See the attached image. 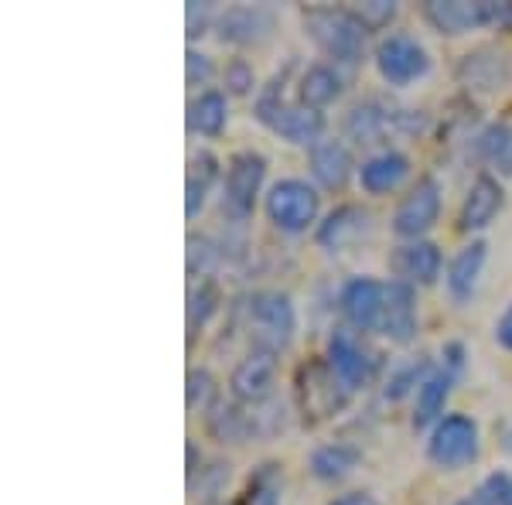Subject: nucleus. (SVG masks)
Returning <instances> with one entry per match:
<instances>
[{"label": "nucleus", "instance_id": "nucleus-42", "mask_svg": "<svg viewBox=\"0 0 512 505\" xmlns=\"http://www.w3.org/2000/svg\"><path fill=\"white\" fill-rule=\"evenodd\" d=\"M332 505H376V499L369 492H349V495H338Z\"/></svg>", "mask_w": 512, "mask_h": 505}, {"label": "nucleus", "instance_id": "nucleus-15", "mask_svg": "<svg viewBox=\"0 0 512 505\" xmlns=\"http://www.w3.org/2000/svg\"><path fill=\"white\" fill-rule=\"evenodd\" d=\"M390 270L396 273V280L410 287H434L444 273L441 246L431 243V239H414V243L396 246L390 256Z\"/></svg>", "mask_w": 512, "mask_h": 505}, {"label": "nucleus", "instance_id": "nucleus-4", "mask_svg": "<svg viewBox=\"0 0 512 505\" xmlns=\"http://www.w3.org/2000/svg\"><path fill=\"white\" fill-rule=\"evenodd\" d=\"M263 181H267V157L260 151H239L229 157L226 175H222V192H219L222 219L233 222V226H243L256 209Z\"/></svg>", "mask_w": 512, "mask_h": 505}, {"label": "nucleus", "instance_id": "nucleus-35", "mask_svg": "<svg viewBox=\"0 0 512 505\" xmlns=\"http://www.w3.org/2000/svg\"><path fill=\"white\" fill-rule=\"evenodd\" d=\"M509 144H512L509 123H489V127L475 137V154L482 157L485 164H499L502 154L509 151Z\"/></svg>", "mask_w": 512, "mask_h": 505}, {"label": "nucleus", "instance_id": "nucleus-14", "mask_svg": "<svg viewBox=\"0 0 512 505\" xmlns=\"http://www.w3.org/2000/svg\"><path fill=\"white\" fill-rule=\"evenodd\" d=\"M383 304H386V284H379L373 277L345 280L342 294H338L342 318L355 331H379V325H383Z\"/></svg>", "mask_w": 512, "mask_h": 505}, {"label": "nucleus", "instance_id": "nucleus-38", "mask_svg": "<svg viewBox=\"0 0 512 505\" xmlns=\"http://www.w3.org/2000/svg\"><path fill=\"white\" fill-rule=\"evenodd\" d=\"M396 11H400V7H396L393 0H369V4H362L355 14H359V21L366 24V31H383V28H390Z\"/></svg>", "mask_w": 512, "mask_h": 505}, {"label": "nucleus", "instance_id": "nucleus-20", "mask_svg": "<svg viewBox=\"0 0 512 505\" xmlns=\"http://www.w3.org/2000/svg\"><path fill=\"white\" fill-rule=\"evenodd\" d=\"M485 260H489V246H485L482 239H472V243L461 246V250L451 256L448 273H444V284H448V294L454 304H468L475 297Z\"/></svg>", "mask_w": 512, "mask_h": 505}, {"label": "nucleus", "instance_id": "nucleus-3", "mask_svg": "<svg viewBox=\"0 0 512 505\" xmlns=\"http://www.w3.org/2000/svg\"><path fill=\"white\" fill-rule=\"evenodd\" d=\"M243 325L256 352H284L297 328L294 301L284 291H256L243 304Z\"/></svg>", "mask_w": 512, "mask_h": 505}, {"label": "nucleus", "instance_id": "nucleus-33", "mask_svg": "<svg viewBox=\"0 0 512 505\" xmlns=\"http://www.w3.org/2000/svg\"><path fill=\"white\" fill-rule=\"evenodd\" d=\"M219 403V393H216V379H212L209 369H192L188 372V386H185V407L188 410H212Z\"/></svg>", "mask_w": 512, "mask_h": 505}, {"label": "nucleus", "instance_id": "nucleus-24", "mask_svg": "<svg viewBox=\"0 0 512 505\" xmlns=\"http://www.w3.org/2000/svg\"><path fill=\"white\" fill-rule=\"evenodd\" d=\"M222 164L219 157L212 151H198L192 154V161H188V175H185V215L188 219H198L205 209V202H209L212 188L222 181Z\"/></svg>", "mask_w": 512, "mask_h": 505}, {"label": "nucleus", "instance_id": "nucleus-1", "mask_svg": "<svg viewBox=\"0 0 512 505\" xmlns=\"http://www.w3.org/2000/svg\"><path fill=\"white\" fill-rule=\"evenodd\" d=\"M294 62L284 72H277L267 86L256 93L253 117L270 130V134L284 137L287 144L297 147H315L318 140H325V117L318 110H308L297 99H287V79H291Z\"/></svg>", "mask_w": 512, "mask_h": 505}, {"label": "nucleus", "instance_id": "nucleus-23", "mask_svg": "<svg viewBox=\"0 0 512 505\" xmlns=\"http://www.w3.org/2000/svg\"><path fill=\"white\" fill-rule=\"evenodd\" d=\"M407 178H410V157L400 151L373 154L369 161H362V168H359V185L366 195H390Z\"/></svg>", "mask_w": 512, "mask_h": 505}, {"label": "nucleus", "instance_id": "nucleus-21", "mask_svg": "<svg viewBox=\"0 0 512 505\" xmlns=\"http://www.w3.org/2000/svg\"><path fill=\"white\" fill-rule=\"evenodd\" d=\"M454 76H458V82L468 93H499V89L506 86L509 72L495 48H475V52L461 55Z\"/></svg>", "mask_w": 512, "mask_h": 505}, {"label": "nucleus", "instance_id": "nucleus-26", "mask_svg": "<svg viewBox=\"0 0 512 505\" xmlns=\"http://www.w3.org/2000/svg\"><path fill=\"white\" fill-rule=\"evenodd\" d=\"M454 386V372L451 369H434L431 376L424 379V386L417 389V403H414V427L424 430L431 424H441L444 420V407H448V396Z\"/></svg>", "mask_w": 512, "mask_h": 505}, {"label": "nucleus", "instance_id": "nucleus-18", "mask_svg": "<svg viewBox=\"0 0 512 505\" xmlns=\"http://www.w3.org/2000/svg\"><path fill=\"white\" fill-rule=\"evenodd\" d=\"M355 175V161L345 140L325 137L311 147V178L318 181L325 192H342Z\"/></svg>", "mask_w": 512, "mask_h": 505}, {"label": "nucleus", "instance_id": "nucleus-8", "mask_svg": "<svg viewBox=\"0 0 512 505\" xmlns=\"http://www.w3.org/2000/svg\"><path fill=\"white\" fill-rule=\"evenodd\" d=\"M376 72L383 76L386 86H414L431 72V55L407 31H393L376 45Z\"/></svg>", "mask_w": 512, "mask_h": 505}, {"label": "nucleus", "instance_id": "nucleus-30", "mask_svg": "<svg viewBox=\"0 0 512 505\" xmlns=\"http://www.w3.org/2000/svg\"><path fill=\"white\" fill-rule=\"evenodd\" d=\"M222 304V291L219 284L212 277L198 280L192 287V294H188V311H185V325H188V342H195V335L202 331L205 325L212 321V314L219 311Z\"/></svg>", "mask_w": 512, "mask_h": 505}, {"label": "nucleus", "instance_id": "nucleus-34", "mask_svg": "<svg viewBox=\"0 0 512 505\" xmlns=\"http://www.w3.org/2000/svg\"><path fill=\"white\" fill-rule=\"evenodd\" d=\"M506 502H512V478L506 471H495V475L485 478L475 492H468L465 499L454 505H506Z\"/></svg>", "mask_w": 512, "mask_h": 505}, {"label": "nucleus", "instance_id": "nucleus-29", "mask_svg": "<svg viewBox=\"0 0 512 505\" xmlns=\"http://www.w3.org/2000/svg\"><path fill=\"white\" fill-rule=\"evenodd\" d=\"M205 424H209V434L222 444H243L256 430L253 413H243L239 407H233V403H229V407L226 403H216V407L205 413Z\"/></svg>", "mask_w": 512, "mask_h": 505}, {"label": "nucleus", "instance_id": "nucleus-6", "mask_svg": "<svg viewBox=\"0 0 512 505\" xmlns=\"http://www.w3.org/2000/svg\"><path fill=\"white\" fill-rule=\"evenodd\" d=\"M441 202H444V185L434 175H420L410 192L400 198L393 212V233L407 243L424 239L441 219Z\"/></svg>", "mask_w": 512, "mask_h": 505}, {"label": "nucleus", "instance_id": "nucleus-31", "mask_svg": "<svg viewBox=\"0 0 512 505\" xmlns=\"http://www.w3.org/2000/svg\"><path fill=\"white\" fill-rule=\"evenodd\" d=\"M280 488H284L280 465L267 461L250 475V485H246V495L239 505H280Z\"/></svg>", "mask_w": 512, "mask_h": 505}, {"label": "nucleus", "instance_id": "nucleus-17", "mask_svg": "<svg viewBox=\"0 0 512 505\" xmlns=\"http://www.w3.org/2000/svg\"><path fill=\"white\" fill-rule=\"evenodd\" d=\"M502 202H506V192H502L499 178L482 171V175L472 181V188H468L465 202H461L458 229L461 233H482L485 226H492L495 215L502 212Z\"/></svg>", "mask_w": 512, "mask_h": 505}, {"label": "nucleus", "instance_id": "nucleus-13", "mask_svg": "<svg viewBox=\"0 0 512 505\" xmlns=\"http://www.w3.org/2000/svg\"><path fill=\"white\" fill-rule=\"evenodd\" d=\"M277 386V355L250 349L246 359L236 362L233 376H229V393L236 396V403L246 407H263L270 400Z\"/></svg>", "mask_w": 512, "mask_h": 505}, {"label": "nucleus", "instance_id": "nucleus-43", "mask_svg": "<svg viewBox=\"0 0 512 505\" xmlns=\"http://www.w3.org/2000/svg\"><path fill=\"white\" fill-rule=\"evenodd\" d=\"M495 168H499V175H506V178H512V144H509V151L502 154V161L495 164Z\"/></svg>", "mask_w": 512, "mask_h": 505}, {"label": "nucleus", "instance_id": "nucleus-10", "mask_svg": "<svg viewBox=\"0 0 512 505\" xmlns=\"http://www.w3.org/2000/svg\"><path fill=\"white\" fill-rule=\"evenodd\" d=\"M325 362H328V369L342 379V386L349 389V393L352 389H366L376 379V369H379V355L349 328L332 331L328 349H325Z\"/></svg>", "mask_w": 512, "mask_h": 505}, {"label": "nucleus", "instance_id": "nucleus-40", "mask_svg": "<svg viewBox=\"0 0 512 505\" xmlns=\"http://www.w3.org/2000/svg\"><path fill=\"white\" fill-rule=\"evenodd\" d=\"M216 18H219L216 7H212V4H198V0H192V4L185 7V28H188V38L205 35L209 28H216Z\"/></svg>", "mask_w": 512, "mask_h": 505}, {"label": "nucleus", "instance_id": "nucleus-28", "mask_svg": "<svg viewBox=\"0 0 512 505\" xmlns=\"http://www.w3.org/2000/svg\"><path fill=\"white\" fill-rule=\"evenodd\" d=\"M362 461V451L352 444H321L311 451V475L318 478V482L325 485H335V482H345V478L352 475L355 468H359Z\"/></svg>", "mask_w": 512, "mask_h": 505}, {"label": "nucleus", "instance_id": "nucleus-32", "mask_svg": "<svg viewBox=\"0 0 512 505\" xmlns=\"http://www.w3.org/2000/svg\"><path fill=\"white\" fill-rule=\"evenodd\" d=\"M427 376H431V366H427L424 359H410V362H403V366H396L390 372V379H386V400H403L414 386L417 389L424 386Z\"/></svg>", "mask_w": 512, "mask_h": 505}, {"label": "nucleus", "instance_id": "nucleus-2", "mask_svg": "<svg viewBox=\"0 0 512 505\" xmlns=\"http://www.w3.org/2000/svg\"><path fill=\"white\" fill-rule=\"evenodd\" d=\"M304 35L315 41V48L335 65H359L366 55L369 31L359 21V14L349 7H304L301 11Z\"/></svg>", "mask_w": 512, "mask_h": 505}, {"label": "nucleus", "instance_id": "nucleus-25", "mask_svg": "<svg viewBox=\"0 0 512 505\" xmlns=\"http://www.w3.org/2000/svg\"><path fill=\"white\" fill-rule=\"evenodd\" d=\"M342 96V76L328 62H315L301 72L297 79V103H304L308 110H325L335 99Z\"/></svg>", "mask_w": 512, "mask_h": 505}, {"label": "nucleus", "instance_id": "nucleus-39", "mask_svg": "<svg viewBox=\"0 0 512 505\" xmlns=\"http://www.w3.org/2000/svg\"><path fill=\"white\" fill-rule=\"evenodd\" d=\"M212 76H216V65H212L209 55L188 48L185 52V82L188 86H209Z\"/></svg>", "mask_w": 512, "mask_h": 505}, {"label": "nucleus", "instance_id": "nucleus-9", "mask_svg": "<svg viewBox=\"0 0 512 505\" xmlns=\"http://www.w3.org/2000/svg\"><path fill=\"white\" fill-rule=\"evenodd\" d=\"M427 458L444 471H461L478 461V424L465 413H448L434 424L427 441Z\"/></svg>", "mask_w": 512, "mask_h": 505}, {"label": "nucleus", "instance_id": "nucleus-36", "mask_svg": "<svg viewBox=\"0 0 512 505\" xmlns=\"http://www.w3.org/2000/svg\"><path fill=\"white\" fill-rule=\"evenodd\" d=\"M222 86H226V93L229 96H250L253 89H256V72H253V65L246 62V59H229L226 62V69H222Z\"/></svg>", "mask_w": 512, "mask_h": 505}, {"label": "nucleus", "instance_id": "nucleus-22", "mask_svg": "<svg viewBox=\"0 0 512 505\" xmlns=\"http://www.w3.org/2000/svg\"><path fill=\"white\" fill-rule=\"evenodd\" d=\"M396 110H386L376 99H366V103H355L342 120L345 137L355 140V144H379L386 134H396Z\"/></svg>", "mask_w": 512, "mask_h": 505}, {"label": "nucleus", "instance_id": "nucleus-5", "mask_svg": "<svg viewBox=\"0 0 512 505\" xmlns=\"http://www.w3.org/2000/svg\"><path fill=\"white\" fill-rule=\"evenodd\" d=\"M318 209H321V195L315 192V185H308L301 178L274 181L267 188V198H263V212H267L270 226L287 236L308 233L318 222Z\"/></svg>", "mask_w": 512, "mask_h": 505}, {"label": "nucleus", "instance_id": "nucleus-41", "mask_svg": "<svg viewBox=\"0 0 512 505\" xmlns=\"http://www.w3.org/2000/svg\"><path fill=\"white\" fill-rule=\"evenodd\" d=\"M495 342H499L506 352H512V304L502 311V318L495 321Z\"/></svg>", "mask_w": 512, "mask_h": 505}, {"label": "nucleus", "instance_id": "nucleus-7", "mask_svg": "<svg viewBox=\"0 0 512 505\" xmlns=\"http://www.w3.org/2000/svg\"><path fill=\"white\" fill-rule=\"evenodd\" d=\"M349 403V389L328 369V362H308L297 369V407L308 424L335 417Z\"/></svg>", "mask_w": 512, "mask_h": 505}, {"label": "nucleus", "instance_id": "nucleus-19", "mask_svg": "<svg viewBox=\"0 0 512 505\" xmlns=\"http://www.w3.org/2000/svg\"><path fill=\"white\" fill-rule=\"evenodd\" d=\"M369 222H373V215H369V209H362V205H355V202L338 205V209L328 212L325 222L318 226V246L328 253L349 250L355 239H362L369 233Z\"/></svg>", "mask_w": 512, "mask_h": 505}, {"label": "nucleus", "instance_id": "nucleus-37", "mask_svg": "<svg viewBox=\"0 0 512 505\" xmlns=\"http://www.w3.org/2000/svg\"><path fill=\"white\" fill-rule=\"evenodd\" d=\"M219 260V250L212 246V239H205V236H188V273L198 280H205L209 277V270H212V263Z\"/></svg>", "mask_w": 512, "mask_h": 505}, {"label": "nucleus", "instance_id": "nucleus-27", "mask_svg": "<svg viewBox=\"0 0 512 505\" xmlns=\"http://www.w3.org/2000/svg\"><path fill=\"white\" fill-rule=\"evenodd\" d=\"M226 123H229V103L222 89H202V93L188 103V130H192V134L216 140L222 137Z\"/></svg>", "mask_w": 512, "mask_h": 505}, {"label": "nucleus", "instance_id": "nucleus-16", "mask_svg": "<svg viewBox=\"0 0 512 505\" xmlns=\"http://www.w3.org/2000/svg\"><path fill=\"white\" fill-rule=\"evenodd\" d=\"M379 335H386L396 345L414 342L417 338V287L403 284V280H390V284H386Z\"/></svg>", "mask_w": 512, "mask_h": 505}, {"label": "nucleus", "instance_id": "nucleus-12", "mask_svg": "<svg viewBox=\"0 0 512 505\" xmlns=\"http://www.w3.org/2000/svg\"><path fill=\"white\" fill-rule=\"evenodd\" d=\"M274 11L263 4H236L219 11L216 18V38L222 45H233V48H256V45H267L274 38Z\"/></svg>", "mask_w": 512, "mask_h": 505}, {"label": "nucleus", "instance_id": "nucleus-11", "mask_svg": "<svg viewBox=\"0 0 512 505\" xmlns=\"http://www.w3.org/2000/svg\"><path fill=\"white\" fill-rule=\"evenodd\" d=\"M427 24L444 38H461L478 28H495V0H427Z\"/></svg>", "mask_w": 512, "mask_h": 505}]
</instances>
